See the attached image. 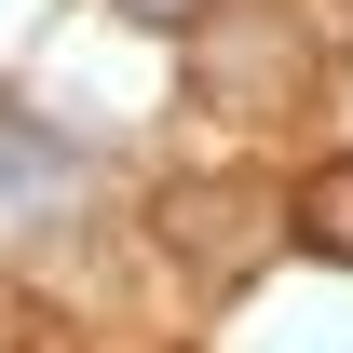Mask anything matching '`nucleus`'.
Instances as JSON below:
<instances>
[{"instance_id":"f257e3e1","label":"nucleus","mask_w":353,"mask_h":353,"mask_svg":"<svg viewBox=\"0 0 353 353\" xmlns=\"http://www.w3.org/2000/svg\"><path fill=\"white\" fill-rule=\"evenodd\" d=\"M82 204H95V150L54 136L41 109H0V231L28 245V231H68Z\"/></svg>"},{"instance_id":"f03ea898","label":"nucleus","mask_w":353,"mask_h":353,"mask_svg":"<svg viewBox=\"0 0 353 353\" xmlns=\"http://www.w3.org/2000/svg\"><path fill=\"white\" fill-rule=\"evenodd\" d=\"M299 231L326 245V259H353V163H326V176L299 190Z\"/></svg>"},{"instance_id":"7ed1b4c3","label":"nucleus","mask_w":353,"mask_h":353,"mask_svg":"<svg viewBox=\"0 0 353 353\" xmlns=\"http://www.w3.org/2000/svg\"><path fill=\"white\" fill-rule=\"evenodd\" d=\"M136 14H190V0H136Z\"/></svg>"}]
</instances>
